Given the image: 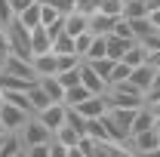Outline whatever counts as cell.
<instances>
[{"label":"cell","mask_w":160,"mask_h":157,"mask_svg":"<svg viewBox=\"0 0 160 157\" xmlns=\"http://www.w3.org/2000/svg\"><path fill=\"white\" fill-rule=\"evenodd\" d=\"M129 43H136V40H129V37H120V34H105V56L111 62H117V59H123V53L129 49Z\"/></svg>","instance_id":"cell-10"},{"label":"cell","mask_w":160,"mask_h":157,"mask_svg":"<svg viewBox=\"0 0 160 157\" xmlns=\"http://www.w3.org/2000/svg\"><path fill=\"white\" fill-rule=\"evenodd\" d=\"M126 22H129V31H132V37L139 40V43H142V40H148L151 34H154V31H160L157 25L148 19V16H139V19H126Z\"/></svg>","instance_id":"cell-13"},{"label":"cell","mask_w":160,"mask_h":157,"mask_svg":"<svg viewBox=\"0 0 160 157\" xmlns=\"http://www.w3.org/2000/svg\"><path fill=\"white\" fill-rule=\"evenodd\" d=\"M123 19H139V16H148V0H123Z\"/></svg>","instance_id":"cell-23"},{"label":"cell","mask_w":160,"mask_h":157,"mask_svg":"<svg viewBox=\"0 0 160 157\" xmlns=\"http://www.w3.org/2000/svg\"><path fill=\"white\" fill-rule=\"evenodd\" d=\"M114 22H117V16H108V13H89L86 16V28L92 31V34H99V37H105V34H111L114 31Z\"/></svg>","instance_id":"cell-9"},{"label":"cell","mask_w":160,"mask_h":157,"mask_svg":"<svg viewBox=\"0 0 160 157\" xmlns=\"http://www.w3.org/2000/svg\"><path fill=\"white\" fill-rule=\"evenodd\" d=\"M56 77H59L62 86H74V83H80V65L77 68H65V71H59Z\"/></svg>","instance_id":"cell-28"},{"label":"cell","mask_w":160,"mask_h":157,"mask_svg":"<svg viewBox=\"0 0 160 157\" xmlns=\"http://www.w3.org/2000/svg\"><path fill=\"white\" fill-rule=\"evenodd\" d=\"M37 83L46 89V96L52 99V102H62V96H65V86L59 83V77L56 74H46V77H37Z\"/></svg>","instance_id":"cell-21"},{"label":"cell","mask_w":160,"mask_h":157,"mask_svg":"<svg viewBox=\"0 0 160 157\" xmlns=\"http://www.w3.org/2000/svg\"><path fill=\"white\" fill-rule=\"evenodd\" d=\"M148 65H151V68H154V71H160V49H148Z\"/></svg>","instance_id":"cell-33"},{"label":"cell","mask_w":160,"mask_h":157,"mask_svg":"<svg viewBox=\"0 0 160 157\" xmlns=\"http://www.w3.org/2000/svg\"><path fill=\"white\" fill-rule=\"evenodd\" d=\"M0 105H3V89H0Z\"/></svg>","instance_id":"cell-38"},{"label":"cell","mask_w":160,"mask_h":157,"mask_svg":"<svg viewBox=\"0 0 160 157\" xmlns=\"http://www.w3.org/2000/svg\"><path fill=\"white\" fill-rule=\"evenodd\" d=\"M74 111H77V114H83L86 120H89V117H102V114L108 111V102H105V96H102V93H96V96L83 99L80 105H74Z\"/></svg>","instance_id":"cell-8"},{"label":"cell","mask_w":160,"mask_h":157,"mask_svg":"<svg viewBox=\"0 0 160 157\" xmlns=\"http://www.w3.org/2000/svg\"><path fill=\"white\" fill-rule=\"evenodd\" d=\"M3 136H6V133H0V148H3Z\"/></svg>","instance_id":"cell-36"},{"label":"cell","mask_w":160,"mask_h":157,"mask_svg":"<svg viewBox=\"0 0 160 157\" xmlns=\"http://www.w3.org/2000/svg\"><path fill=\"white\" fill-rule=\"evenodd\" d=\"M80 56L77 53H68V56H56V74H59V71H65V68H77L80 65Z\"/></svg>","instance_id":"cell-27"},{"label":"cell","mask_w":160,"mask_h":157,"mask_svg":"<svg viewBox=\"0 0 160 157\" xmlns=\"http://www.w3.org/2000/svg\"><path fill=\"white\" fill-rule=\"evenodd\" d=\"M157 99H160V71H154V80L145 89V102H157Z\"/></svg>","instance_id":"cell-30"},{"label":"cell","mask_w":160,"mask_h":157,"mask_svg":"<svg viewBox=\"0 0 160 157\" xmlns=\"http://www.w3.org/2000/svg\"><path fill=\"white\" fill-rule=\"evenodd\" d=\"M129 151H132V157H154L160 151L157 126L142 129V133H132V136H129Z\"/></svg>","instance_id":"cell-3"},{"label":"cell","mask_w":160,"mask_h":157,"mask_svg":"<svg viewBox=\"0 0 160 157\" xmlns=\"http://www.w3.org/2000/svg\"><path fill=\"white\" fill-rule=\"evenodd\" d=\"M0 133H6V129H3V123H0Z\"/></svg>","instance_id":"cell-39"},{"label":"cell","mask_w":160,"mask_h":157,"mask_svg":"<svg viewBox=\"0 0 160 157\" xmlns=\"http://www.w3.org/2000/svg\"><path fill=\"white\" fill-rule=\"evenodd\" d=\"M3 56H6V53H0V71H3Z\"/></svg>","instance_id":"cell-35"},{"label":"cell","mask_w":160,"mask_h":157,"mask_svg":"<svg viewBox=\"0 0 160 157\" xmlns=\"http://www.w3.org/2000/svg\"><path fill=\"white\" fill-rule=\"evenodd\" d=\"M102 96L108 102V108H142L145 105V93H142L136 83H129V80L111 83Z\"/></svg>","instance_id":"cell-1"},{"label":"cell","mask_w":160,"mask_h":157,"mask_svg":"<svg viewBox=\"0 0 160 157\" xmlns=\"http://www.w3.org/2000/svg\"><path fill=\"white\" fill-rule=\"evenodd\" d=\"M129 71H132V68H129V65H126L123 59H117L114 65H111V74H108V86H111V83H120V80H126V77H129Z\"/></svg>","instance_id":"cell-25"},{"label":"cell","mask_w":160,"mask_h":157,"mask_svg":"<svg viewBox=\"0 0 160 157\" xmlns=\"http://www.w3.org/2000/svg\"><path fill=\"white\" fill-rule=\"evenodd\" d=\"M28 102H31V108H34V114H37V111H43L46 105H52V99L46 96V89L40 86L37 80H34V83L28 86Z\"/></svg>","instance_id":"cell-18"},{"label":"cell","mask_w":160,"mask_h":157,"mask_svg":"<svg viewBox=\"0 0 160 157\" xmlns=\"http://www.w3.org/2000/svg\"><path fill=\"white\" fill-rule=\"evenodd\" d=\"M65 111H68L65 102H52V105H46L43 111H37V117L43 120V126H46L49 133H56L62 123H65Z\"/></svg>","instance_id":"cell-7"},{"label":"cell","mask_w":160,"mask_h":157,"mask_svg":"<svg viewBox=\"0 0 160 157\" xmlns=\"http://www.w3.org/2000/svg\"><path fill=\"white\" fill-rule=\"evenodd\" d=\"M49 157H71V148L56 142V139H49Z\"/></svg>","instance_id":"cell-32"},{"label":"cell","mask_w":160,"mask_h":157,"mask_svg":"<svg viewBox=\"0 0 160 157\" xmlns=\"http://www.w3.org/2000/svg\"><path fill=\"white\" fill-rule=\"evenodd\" d=\"M40 3H46V6L59 9L62 16H65V13H74V0H40Z\"/></svg>","instance_id":"cell-31"},{"label":"cell","mask_w":160,"mask_h":157,"mask_svg":"<svg viewBox=\"0 0 160 157\" xmlns=\"http://www.w3.org/2000/svg\"><path fill=\"white\" fill-rule=\"evenodd\" d=\"M102 56H105V37H99V34H96V37H92V43H89V49H86V56H83V59H102Z\"/></svg>","instance_id":"cell-29"},{"label":"cell","mask_w":160,"mask_h":157,"mask_svg":"<svg viewBox=\"0 0 160 157\" xmlns=\"http://www.w3.org/2000/svg\"><path fill=\"white\" fill-rule=\"evenodd\" d=\"M16 19H19L22 25L28 28V31H31V28H37V25H40V0L28 3V6L22 9V13H16Z\"/></svg>","instance_id":"cell-19"},{"label":"cell","mask_w":160,"mask_h":157,"mask_svg":"<svg viewBox=\"0 0 160 157\" xmlns=\"http://www.w3.org/2000/svg\"><path fill=\"white\" fill-rule=\"evenodd\" d=\"M154 123H157V117L151 114V108L142 105L139 111H136V117H132V123H129V136H132V133H142V129H151Z\"/></svg>","instance_id":"cell-16"},{"label":"cell","mask_w":160,"mask_h":157,"mask_svg":"<svg viewBox=\"0 0 160 157\" xmlns=\"http://www.w3.org/2000/svg\"><path fill=\"white\" fill-rule=\"evenodd\" d=\"M3 71H6V74H16V77H22V80H28V83L37 80L34 68H31V59L16 56V53H6V56H3Z\"/></svg>","instance_id":"cell-5"},{"label":"cell","mask_w":160,"mask_h":157,"mask_svg":"<svg viewBox=\"0 0 160 157\" xmlns=\"http://www.w3.org/2000/svg\"><path fill=\"white\" fill-rule=\"evenodd\" d=\"M28 117H31V114L22 111L19 105H12V102H3V105H0V123H3L6 133H19Z\"/></svg>","instance_id":"cell-6"},{"label":"cell","mask_w":160,"mask_h":157,"mask_svg":"<svg viewBox=\"0 0 160 157\" xmlns=\"http://www.w3.org/2000/svg\"><path fill=\"white\" fill-rule=\"evenodd\" d=\"M3 34H6V53H16V56L31 59V31H28L19 19L6 22V25H3Z\"/></svg>","instance_id":"cell-2"},{"label":"cell","mask_w":160,"mask_h":157,"mask_svg":"<svg viewBox=\"0 0 160 157\" xmlns=\"http://www.w3.org/2000/svg\"><path fill=\"white\" fill-rule=\"evenodd\" d=\"M28 3H34V0H9V6H12V13H22Z\"/></svg>","instance_id":"cell-34"},{"label":"cell","mask_w":160,"mask_h":157,"mask_svg":"<svg viewBox=\"0 0 160 157\" xmlns=\"http://www.w3.org/2000/svg\"><path fill=\"white\" fill-rule=\"evenodd\" d=\"M19 136H22V142H25V148H28V145H37V142H49L52 133L43 126V120H40L37 114H31V117L25 120V126L19 129ZM22 157H25V154H22Z\"/></svg>","instance_id":"cell-4"},{"label":"cell","mask_w":160,"mask_h":157,"mask_svg":"<svg viewBox=\"0 0 160 157\" xmlns=\"http://www.w3.org/2000/svg\"><path fill=\"white\" fill-rule=\"evenodd\" d=\"M31 68L37 77H46V74H56V53H40V56H31Z\"/></svg>","instance_id":"cell-14"},{"label":"cell","mask_w":160,"mask_h":157,"mask_svg":"<svg viewBox=\"0 0 160 157\" xmlns=\"http://www.w3.org/2000/svg\"><path fill=\"white\" fill-rule=\"evenodd\" d=\"M80 83H83L89 93H105V89H108V83L89 68V62H80Z\"/></svg>","instance_id":"cell-11"},{"label":"cell","mask_w":160,"mask_h":157,"mask_svg":"<svg viewBox=\"0 0 160 157\" xmlns=\"http://www.w3.org/2000/svg\"><path fill=\"white\" fill-rule=\"evenodd\" d=\"M25 154V142H22L19 133H6L3 136V148H0V157H22Z\"/></svg>","instance_id":"cell-17"},{"label":"cell","mask_w":160,"mask_h":157,"mask_svg":"<svg viewBox=\"0 0 160 157\" xmlns=\"http://www.w3.org/2000/svg\"><path fill=\"white\" fill-rule=\"evenodd\" d=\"M154 126H157V136H160V120H157V123H154Z\"/></svg>","instance_id":"cell-37"},{"label":"cell","mask_w":160,"mask_h":157,"mask_svg":"<svg viewBox=\"0 0 160 157\" xmlns=\"http://www.w3.org/2000/svg\"><path fill=\"white\" fill-rule=\"evenodd\" d=\"M52 49V37H49V31L37 25V28H31V56H40V53H49Z\"/></svg>","instance_id":"cell-12"},{"label":"cell","mask_w":160,"mask_h":157,"mask_svg":"<svg viewBox=\"0 0 160 157\" xmlns=\"http://www.w3.org/2000/svg\"><path fill=\"white\" fill-rule=\"evenodd\" d=\"M56 22H62V13L52 9V6H46V3H40V25L49 28V25H56Z\"/></svg>","instance_id":"cell-26"},{"label":"cell","mask_w":160,"mask_h":157,"mask_svg":"<svg viewBox=\"0 0 160 157\" xmlns=\"http://www.w3.org/2000/svg\"><path fill=\"white\" fill-rule=\"evenodd\" d=\"M145 59H148V49L142 46L139 40H136V43H129V49L123 53V62H126L129 68H136V65H142V62H145Z\"/></svg>","instance_id":"cell-22"},{"label":"cell","mask_w":160,"mask_h":157,"mask_svg":"<svg viewBox=\"0 0 160 157\" xmlns=\"http://www.w3.org/2000/svg\"><path fill=\"white\" fill-rule=\"evenodd\" d=\"M80 31H89L86 28V16L83 13H65V34H71V37H77Z\"/></svg>","instance_id":"cell-20"},{"label":"cell","mask_w":160,"mask_h":157,"mask_svg":"<svg viewBox=\"0 0 160 157\" xmlns=\"http://www.w3.org/2000/svg\"><path fill=\"white\" fill-rule=\"evenodd\" d=\"M52 53H56V56H68V53H74V37L65 34V31L56 34V37H52Z\"/></svg>","instance_id":"cell-24"},{"label":"cell","mask_w":160,"mask_h":157,"mask_svg":"<svg viewBox=\"0 0 160 157\" xmlns=\"http://www.w3.org/2000/svg\"><path fill=\"white\" fill-rule=\"evenodd\" d=\"M126 80H129V83H136L142 93H145V89H148V83L154 80V68H151L148 62H142V65H136V68L129 71V77H126Z\"/></svg>","instance_id":"cell-15"}]
</instances>
